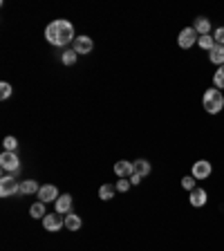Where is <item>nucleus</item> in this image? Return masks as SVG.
<instances>
[{
	"instance_id": "nucleus-11",
	"label": "nucleus",
	"mask_w": 224,
	"mask_h": 251,
	"mask_svg": "<svg viewBox=\"0 0 224 251\" xmlns=\"http://www.w3.org/2000/svg\"><path fill=\"white\" fill-rule=\"evenodd\" d=\"M115 173L119 175V179H121V177L130 179L132 173H135V164H132V162H125V159H121V162L115 164Z\"/></svg>"
},
{
	"instance_id": "nucleus-20",
	"label": "nucleus",
	"mask_w": 224,
	"mask_h": 251,
	"mask_svg": "<svg viewBox=\"0 0 224 251\" xmlns=\"http://www.w3.org/2000/svg\"><path fill=\"white\" fill-rule=\"evenodd\" d=\"M115 193H117V188L112 186V184H103V186L99 188V198H101V200H105V202L115 198Z\"/></svg>"
},
{
	"instance_id": "nucleus-24",
	"label": "nucleus",
	"mask_w": 224,
	"mask_h": 251,
	"mask_svg": "<svg viewBox=\"0 0 224 251\" xmlns=\"http://www.w3.org/2000/svg\"><path fill=\"white\" fill-rule=\"evenodd\" d=\"M11 97V85L7 83V81H2V83H0V99L5 101V99H9Z\"/></svg>"
},
{
	"instance_id": "nucleus-7",
	"label": "nucleus",
	"mask_w": 224,
	"mask_h": 251,
	"mask_svg": "<svg viewBox=\"0 0 224 251\" xmlns=\"http://www.w3.org/2000/svg\"><path fill=\"white\" fill-rule=\"evenodd\" d=\"M0 166H2V171L7 173H16L18 168H21V159H18V155L16 152H2L0 155Z\"/></svg>"
},
{
	"instance_id": "nucleus-5",
	"label": "nucleus",
	"mask_w": 224,
	"mask_h": 251,
	"mask_svg": "<svg viewBox=\"0 0 224 251\" xmlns=\"http://www.w3.org/2000/svg\"><path fill=\"white\" fill-rule=\"evenodd\" d=\"M198 31L193 29V27H184L182 31H179V36H177V45L182 47V50H191V47L198 43Z\"/></svg>"
},
{
	"instance_id": "nucleus-2",
	"label": "nucleus",
	"mask_w": 224,
	"mask_h": 251,
	"mask_svg": "<svg viewBox=\"0 0 224 251\" xmlns=\"http://www.w3.org/2000/svg\"><path fill=\"white\" fill-rule=\"evenodd\" d=\"M202 108L209 112V115H218V112H222L224 108V94L222 90L218 88H209L206 92H204L202 97Z\"/></svg>"
},
{
	"instance_id": "nucleus-15",
	"label": "nucleus",
	"mask_w": 224,
	"mask_h": 251,
	"mask_svg": "<svg viewBox=\"0 0 224 251\" xmlns=\"http://www.w3.org/2000/svg\"><path fill=\"white\" fill-rule=\"evenodd\" d=\"M132 164H135V175H139L141 179L146 177V175H150L152 166H150V162H148V159H137V162H132Z\"/></svg>"
},
{
	"instance_id": "nucleus-27",
	"label": "nucleus",
	"mask_w": 224,
	"mask_h": 251,
	"mask_svg": "<svg viewBox=\"0 0 224 251\" xmlns=\"http://www.w3.org/2000/svg\"><path fill=\"white\" fill-rule=\"evenodd\" d=\"M213 38L218 45H224V27H218V29H213Z\"/></svg>"
},
{
	"instance_id": "nucleus-6",
	"label": "nucleus",
	"mask_w": 224,
	"mask_h": 251,
	"mask_svg": "<svg viewBox=\"0 0 224 251\" xmlns=\"http://www.w3.org/2000/svg\"><path fill=\"white\" fill-rule=\"evenodd\" d=\"M43 226H45V231H52V233H56V231H61L63 226H65V218H63L61 213H47L45 218H43Z\"/></svg>"
},
{
	"instance_id": "nucleus-8",
	"label": "nucleus",
	"mask_w": 224,
	"mask_h": 251,
	"mask_svg": "<svg viewBox=\"0 0 224 251\" xmlns=\"http://www.w3.org/2000/svg\"><path fill=\"white\" fill-rule=\"evenodd\" d=\"M38 202H43V204H47V202H56L61 195H58V188L54 186V184H43L41 186V191H38Z\"/></svg>"
},
{
	"instance_id": "nucleus-21",
	"label": "nucleus",
	"mask_w": 224,
	"mask_h": 251,
	"mask_svg": "<svg viewBox=\"0 0 224 251\" xmlns=\"http://www.w3.org/2000/svg\"><path fill=\"white\" fill-rule=\"evenodd\" d=\"M213 88L224 90V65H220V68H218V72L213 74Z\"/></svg>"
},
{
	"instance_id": "nucleus-22",
	"label": "nucleus",
	"mask_w": 224,
	"mask_h": 251,
	"mask_svg": "<svg viewBox=\"0 0 224 251\" xmlns=\"http://www.w3.org/2000/svg\"><path fill=\"white\" fill-rule=\"evenodd\" d=\"M76 56H78V54L74 52V50H65V52H63V56H61V61L65 63V65H74V63H76Z\"/></svg>"
},
{
	"instance_id": "nucleus-19",
	"label": "nucleus",
	"mask_w": 224,
	"mask_h": 251,
	"mask_svg": "<svg viewBox=\"0 0 224 251\" xmlns=\"http://www.w3.org/2000/svg\"><path fill=\"white\" fill-rule=\"evenodd\" d=\"M198 45L202 47L204 52H211V50L215 47V38L211 36V34H206V36H199V38H198Z\"/></svg>"
},
{
	"instance_id": "nucleus-18",
	"label": "nucleus",
	"mask_w": 224,
	"mask_h": 251,
	"mask_svg": "<svg viewBox=\"0 0 224 251\" xmlns=\"http://www.w3.org/2000/svg\"><path fill=\"white\" fill-rule=\"evenodd\" d=\"M29 215H31V218H45V215H47V211H45V204H43V202H34V204H31V206H29Z\"/></svg>"
},
{
	"instance_id": "nucleus-23",
	"label": "nucleus",
	"mask_w": 224,
	"mask_h": 251,
	"mask_svg": "<svg viewBox=\"0 0 224 251\" xmlns=\"http://www.w3.org/2000/svg\"><path fill=\"white\" fill-rule=\"evenodd\" d=\"M2 146H5L7 152H14L16 146H18V139H16V137H5V139H2Z\"/></svg>"
},
{
	"instance_id": "nucleus-28",
	"label": "nucleus",
	"mask_w": 224,
	"mask_h": 251,
	"mask_svg": "<svg viewBox=\"0 0 224 251\" xmlns=\"http://www.w3.org/2000/svg\"><path fill=\"white\" fill-rule=\"evenodd\" d=\"M141 182V177L139 175H135V173H132V177H130V184H139Z\"/></svg>"
},
{
	"instance_id": "nucleus-13",
	"label": "nucleus",
	"mask_w": 224,
	"mask_h": 251,
	"mask_svg": "<svg viewBox=\"0 0 224 251\" xmlns=\"http://www.w3.org/2000/svg\"><path fill=\"white\" fill-rule=\"evenodd\" d=\"M193 29L198 31V36H206V34H211V21L204 18V16H199V18H195Z\"/></svg>"
},
{
	"instance_id": "nucleus-3",
	"label": "nucleus",
	"mask_w": 224,
	"mask_h": 251,
	"mask_svg": "<svg viewBox=\"0 0 224 251\" xmlns=\"http://www.w3.org/2000/svg\"><path fill=\"white\" fill-rule=\"evenodd\" d=\"M18 193H21V184L16 182L14 177L5 175V177L0 179V198H14Z\"/></svg>"
},
{
	"instance_id": "nucleus-4",
	"label": "nucleus",
	"mask_w": 224,
	"mask_h": 251,
	"mask_svg": "<svg viewBox=\"0 0 224 251\" xmlns=\"http://www.w3.org/2000/svg\"><path fill=\"white\" fill-rule=\"evenodd\" d=\"M211 173H213V166H211L209 159H198V162H193L191 175H193L195 179H209Z\"/></svg>"
},
{
	"instance_id": "nucleus-12",
	"label": "nucleus",
	"mask_w": 224,
	"mask_h": 251,
	"mask_svg": "<svg viewBox=\"0 0 224 251\" xmlns=\"http://www.w3.org/2000/svg\"><path fill=\"white\" fill-rule=\"evenodd\" d=\"M54 206H56V213H61V215L72 213V195H61L54 202Z\"/></svg>"
},
{
	"instance_id": "nucleus-14",
	"label": "nucleus",
	"mask_w": 224,
	"mask_h": 251,
	"mask_svg": "<svg viewBox=\"0 0 224 251\" xmlns=\"http://www.w3.org/2000/svg\"><path fill=\"white\" fill-rule=\"evenodd\" d=\"M209 61L213 63V65H218V68L224 65V45H218V43H215V47L209 52Z\"/></svg>"
},
{
	"instance_id": "nucleus-16",
	"label": "nucleus",
	"mask_w": 224,
	"mask_h": 251,
	"mask_svg": "<svg viewBox=\"0 0 224 251\" xmlns=\"http://www.w3.org/2000/svg\"><path fill=\"white\" fill-rule=\"evenodd\" d=\"M41 191V186H38L36 179H25V182H21V195H34Z\"/></svg>"
},
{
	"instance_id": "nucleus-10",
	"label": "nucleus",
	"mask_w": 224,
	"mask_h": 251,
	"mask_svg": "<svg viewBox=\"0 0 224 251\" xmlns=\"http://www.w3.org/2000/svg\"><path fill=\"white\" fill-rule=\"evenodd\" d=\"M92 47H94L92 38L83 34V36H76V38H74V47H72V50L76 54H90V52H92Z\"/></svg>"
},
{
	"instance_id": "nucleus-1",
	"label": "nucleus",
	"mask_w": 224,
	"mask_h": 251,
	"mask_svg": "<svg viewBox=\"0 0 224 251\" xmlns=\"http://www.w3.org/2000/svg\"><path fill=\"white\" fill-rule=\"evenodd\" d=\"M45 38L47 43H52L56 47H65L70 43H74V25L65 18H58V21H52L45 27Z\"/></svg>"
},
{
	"instance_id": "nucleus-17",
	"label": "nucleus",
	"mask_w": 224,
	"mask_h": 251,
	"mask_svg": "<svg viewBox=\"0 0 224 251\" xmlns=\"http://www.w3.org/2000/svg\"><path fill=\"white\" fill-rule=\"evenodd\" d=\"M81 225H83V222H81V218H78L76 213H68V215H65V229H68V231H78V229H81Z\"/></svg>"
},
{
	"instance_id": "nucleus-26",
	"label": "nucleus",
	"mask_w": 224,
	"mask_h": 251,
	"mask_svg": "<svg viewBox=\"0 0 224 251\" xmlns=\"http://www.w3.org/2000/svg\"><path fill=\"white\" fill-rule=\"evenodd\" d=\"M117 191H121V193H125V191H128V188H130V179H125V177H121L119 182H117Z\"/></svg>"
},
{
	"instance_id": "nucleus-9",
	"label": "nucleus",
	"mask_w": 224,
	"mask_h": 251,
	"mask_svg": "<svg viewBox=\"0 0 224 251\" xmlns=\"http://www.w3.org/2000/svg\"><path fill=\"white\" fill-rule=\"evenodd\" d=\"M206 200H209V193H206L204 188H198V186H195L193 191H191V195H188V202H191V206H195V209H202L204 204H206Z\"/></svg>"
},
{
	"instance_id": "nucleus-25",
	"label": "nucleus",
	"mask_w": 224,
	"mask_h": 251,
	"mask_svg": "<svg viewBox=\"0 0 224 251\" xmlns=\"http://www.w3.org/2000/svg\"><path fill=\"white\" fill-rule=\"evenodd\" d=\"M182 186L186 188L188 193H191V191H193V188H195V177H193V175H186V177L182 179Z\"/></svg>"
}]
</instances>
